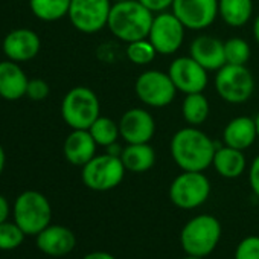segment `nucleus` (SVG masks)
<instances>
[{
    "label": "nucleus",
    "mask_w": 259,
    "mask_h": 259,
    "mask_svg": "<svg viewBox=\"0 0 259 259\" xmlns=\"http://www.w3.org/2000/svg\"><path fill=\"white\" fill-rule=\"evenodd\" d=\"M253 37H254L256 43L259 45V14L254 19V23H253Z\"/></svg>",
    "instance_id": "obj_37"
},
{
    "label": "nucleus",
    "mask_w": 259,
    "mask_h": 259,
    "mask_svg": "<svg viewBox=\"0 0 259 259\" xmlns=\"http://www.w3.org/2000/svg\"><path fill=\"white\" fill-rule=\"evenodd\" d=\"M41 41L37 32L28 28H19L11 31L2 43V51L8 60L23 63L35 58L40 52Z\"/></svg>",
    "instance_id": "obj_15"
},
{
    "label": "nucleus",
    "mask_w": 259,
    "mask_h": 259,
    "mask_svg": "<svg viewBox=\"0 0 259 259\" xmlns=\"http://www.w3.org/2000/svg\"><path fill=\"white\" fill-rule=\"evenodd\" d=\"M28 76L19 63L7 60L0 61V98L7 101H17L26 96Z\"/></svg>",
    "instance_id": "obj_19"
},
{
    "label": "nucleus",
    "mask_w": 259,
    "mask_h": 259,
    "mask_svg": "<svg viewBox=\"0 0 259 259\" xmlns=\"http://www.w3.org/2000/svg\"><path fill=\"white\" fill-rule=\"evenodd\" d=\"M82 259H116V257L108 251H92L87 253Z\"/></svg>",
    "instance_id": "obj_35"
},
{
    "label": "nucleus",
    "mask_w": 259,
    "mask_h": 259,
    "mask_svg": "<svg viewBox=\"0 0 259 259\" xmlns=\"http://www.w3.org/2000/svg\"><path fill=\"white\" fill-rule=\"evenodd\" d=\"M215 90L229 104H244L254 90V79L245 66L224 64L217 70Z\"/></svg>",
    "instance_id": "obj_7"
},
{
    "label": "nucleus",
    "mask_w": 259,
    "mask_h": 259,
    "mask_svg": "<svg viewBox=\"0 0 259 259\" xmlns=\"http://www.w3.org/2000/svg\"><path fill=\"white\" fill-rule=\"evenodd\" d=\"M90 135L93 136L95 142L99 147H110L113 144L117 142V139L120 138V132H119V123L114 122L110 117L105 116H99L92 126L89 128Z\"/></svg>",
    "instance_id": "obj_26"
},
{
    "label": "nucleus",
    "mask_w": 259,
    "mask_h": 259,
    "mask_svg": "<svg viewBox=\"0 0 259 259\" xmlns=\"http://www.w3.org/2000/svg\"><path fill=\"white\" fill-rule=\"evenodd\" d=\"M235 259H259V236L250 235L241 239L235 250Z\"/></svg>",
    "instance_id": "obj_30"
},
{
    "label": "nucleus",
    "mask_w": 259,
    "mask_h": 259,
    "mask_svg": "<svg viewBox=\"0 0 259 259\" xmlns=\"http://www.w3.org/2000/svg\"><path fill=\"white\" fill-rule=\"evenodd\" d=\"M101 104L96 93L84 85L70 89L61 102L63 120L72 130H89L99 117Z\"/></svg>",
    "instance_id": "obj_4"
},
{
    "label": "nucleus",
    "mask_w": 259,
    "mask_h": 259,
    "mask_svg": "<svg viewBox=\"0 0 259 259\" xmlns=\"http://www.w3.org/2000/svg\"><path fill=\"white\" fill-rule=\"evenodd\" d=\"M248 182L250 188L256 197H259V154L253 159L250 169H248Z\"/></svg>",
    "instance_id": "obj_33"
},
{
    "label": "nucleus",
    "mask_w": 259,
    "mask_h": 259,
    "mask_svg": "<svg viewBox=\"0 0 259 259\" xmlns=\"http://www.w3.org/2000/svg\"><path fill=\"white\" fill-rule=\"evenodd\" d=\"M111 7V0H72L67 17L76 31L95 34L107 26Z\"/></svg>",
    "instance_id": "obj_9"
},
{
    "label": "nucleus",
    "mask_w": 259,
    "mask_h": 259,
    "mask_svg": "<svg viewBox=\"0 0 259 259\" xmlns=\"http://www.w3.org/2000/svg\"><path fill=\"white\" fill-rule=\"evenodd\" d=\"M72 0H29L32 14L43 22H57L69 14Z\"/></svg>",
    "instance_id": "obj_25"
},
{
    "label": "nucleus",
    "mask_w": 259,
    "mask_h": 259,
    "mask_svg": "<svg viewBox=\"0 0 259 259\" xmlns=\"http://www.w3.org/2000/svg\"><path fill=\"white\" fill-rule=\"evenodd\" d=\"M113 4H119V2H125V0H111Z\"/></svg>",
    "instance_id": "obj_40"
},
{
    "label": "nucleus",
    "mask_w": 259,
    "mask_h": 259,
    "mask_svg": "<svg viewBox=\"0 0 259 259\" xmlns=\"http://www.w3.org/2000/svg\"><path fill=\"white\" fill-rule=\"evenodd\" d=\"M183 259H203V257H200V256H194V254H186Z\"/></svg>",
    "instance_id": "obj_39"
},
{
    "label": "nucleus",
    "mask_w": 259,
    "mask_h": 259,
    "mask_svg": "<svg viewBox=\"0 0 259 259\" xmlns=\"http://www.w3.org/2000/svg\"><path fill=\"white\" fill-rule=\"evenodd\" d=\"M49 84L45 79L35 78V79H29L28 82V89H26V96L32 101H45L49 96Z\"/></svg>",
    "instance_id": "obj_31"
},
{
    "label": "nucleus",
    "mask_w": 259,
    "mask_h": 259,
    "mask_svg": "<svg viewBox=\"0 0 259 259\" xmlns=\"http://www.w3.org/2000/svg\"><path fill=\"white\" fill-rule=\"evenodd\" d=\"M245 156L244 151L230 148L227 145L217 147L212 166L224 179H238L245 171Z\"/></svg>",
    "instance_id": "obj_21"
},
{
    "label": "nucleus",
    "mask_w": 259,
    "mask_h": 259,
    "mask_svg": "<svg viewBox=\"0 0 259 259\" xmlns=\"http://www.w3.org/2000/svg\"><path fill=\"white\" fill-rule=\"evenodd\" d=\"M120 160L126 171L142 174L154 166L156 151L150 144H126L122 148Z\"/></svg>",
    "instance_id": "obj_22"
},
{
    "label": "nucleus",
    "mask_w": 259,
    "mask_h": 259,
    "mask_svg": "<svg viewBox=\"0 0 259 259\" xmlns=\"http://www.w3.org/2000/svg\"><path fill=\"white\" fill-rule=\"evenodd\" d=\"M257 138V128L254 119L248 116H238L229 120L223 132V141L224 145L245 151L250 148Z\"/></svg>",
    "instance_id": "obj_20"
},
{
    "label": "nucleus",
    "mask_w": 259,
    "mask_h": 259,
    "mask_svg": "<svg viewBox=\"0 0 259 259\" xmlns=\"http://www.w3.org/2000/svg\"><path fill=\"white\" fill-rule=\"evenodd\" d=\"M139 2L150 10L153 14H159V13H165L168 8H172V2L174 0H139Z\"/></svg>",
    "instance_id": "obj_32"
},
{
    "label": "nucleus",
    "mask_w": 259,
    "mask_h": 259,
    "mask_svg": "<svg viewBox=\"0 0 259 259\" xmlns=\"http://www.w3.org/2000/svg\"><path fill=\"white\" fill-rule=\"evenodd\" d=\"M189 55L207 72L218 70L226 64L224 43L212 35H198L189 46Z\"/></svg>",
    "instance_id": "obj_17"
},
{
    "label": "nucleus",
    "mask_w": 259,
    "mask_h": 259,
    "mask_svg": "<svg viewBox=\"0 0 259 259\" xmlns=\"http://www.w3.org/2000/svg\"><path fill=\"white\" fill-rule=\"evenodd\" d=\"M120 138L126 144H150L156 133L153 114L145 108H130L119 119Z\"/></svg>",
    "instance_id": "obj_14"
},
{
    "label": "nucleus",
    "mask_w": 259,
    "mask_h": 259,
    "mask_svg": "<svg viewBox=\"0 0 259 259\" xmlns=\"http://www.w3.org/2000/svg\"><path fill=\"white\" fill-rule=\"evenodd\" d=\"M5 163H7V154H5L4 147L0 145V174H2L4 169H5Z\"/></svg>",
    "instance_id": "obj_36"
},
{
    "label": "nucleus",
    "mask_w": 259,
    "mask_h": 259,
    "mask_svg": "<svg viewBox=\"0 0 259 259\" xmlns=\"http://www.w3.org/2000/svg\"><path fill=\"white\" fill-rule=\"evenodd\" d=\"M125 171L126 169L119 156L105 153L101 156H95L89 163L82 166L81 179L89 189L105 192L120 185Z\"/></svg>",
    "instance_id": "obj_6"
},
{
    "label": "nucleus",
    "mask_w": 259,
    "mask_h": 259,
    "mask_svg": "<svg viewBox=\"0 0 259 259\" xmlns=\"http://www.w3.org/2000/svg\"><path fill=\"white\" fill-rule=\"evenodd\" d=\"M224 57L226 64L245 66L250 58V46L245 40L239 37L229 38L227 41H224Z\"/></svg>",
    "instance_id": "obj_28"
},
{
    "label": "nucleus",
    "mask_w": 259,
    "mask_h": 259,
    "mask_svg": "<svg viewBox=\"0 0 259 259\" xmlns=\"http://www.w3.org/2000/svg\"><path fill=\"white\" fill-rule=\"evenodd\" d=\"M254 122H256V128H257V138H259V111H257V114H256V117H254Z\"/></svg>",
    "instance_id": "obj_38"
},
{
    "label": "nucleus",
    "mask_w": 259,
    "mask_h": 259,
    "mask_svg": "<svg viewBox=\"0 0 259 259\" xmlns=\"http://www.w3.org/2000/svg\"><path fill=\"white\" fill-rule=\"evenodd\" d=\"M154 16L139 0H125L113 4L107 28L123 43L148 38Z\"/></svg>",
    "instance_id": "obj_2"
},
{
    "label": "nucleus",
    "mask_w": 259,
    "mask_h": 259,
    "mask_svg": "<svg viewBox=\"0 0 259 259\" xmlns=\"http://www.w3.org/2000/svg\"><path fill=\"white\" fill-rule=\"evenodd\" d=\"M76 245L75 233L58 224H49L45 230L37 235V247L48 256L61 257L69 254Z\"/></svg>",
    "instance_id": "obj_16"
},
{
    "label": "nucleus",
    "mask_w": 259,
    "mask_h": 259,
    "mask_svg": "<svg viewBox=\"0 0 259 259\" xmlns=\"http://www.w3.org/2000/svg\"><path fill=\"white\" fill-rule=\"evenodd\" d=\"M171 156L182 171H206L213 160L215 142L198 126H185L171 139Z\"/></svg>",
    "instance_id": "obj_1"
},
{
    "label": "nucleus",
    "mask_w": 259,
    "mask_h": 259,
    "mask_svg": "<svg viewBox=\"0 0 259 259\" xmlns=\"http://www.w3.org/2000/svg\"><path fill=\"white\" fill-rule=\"evenodd\" d=\"M210 195V182L203 172L183 171L169 186V198L174 206L191 210L203 203Z\"/></svg>",
    "instance_id": "obj_8"
},
{
    "label": "nucleus",
    "mask_w": 259,
    "mask_h": 259,
    "mask_svg": "<svg viewBox=\"0 0 259 259\" xmlns=\"http://www.w3.org/2000/svg\"><path fill=\"white\" fill-rule=\"evenodd\" d=\"M138 98L148 107L162 108L169 105L177 93L171 76L160 70H147L139 75L135 85Z\"/></svg>",
    "instance_id": "obj_10"
},
{
    "label": "nucleus",
    "mask_w": 259,
    "mask_h": 259,
    "mask_svg": "<svg viewBox=\"0 0 259 259\" xmlns=\"http://www.w3.org/2000/svg\"><path fill=\"white\" fill-rule=\"evenodd\" d=\"M221 239V223L213 215H197L191 218L180 233V244L186 254L204 257L210 254Z\"/></svg>",
    "instance_id": "obj_3"
},
{
    "label": "nucleus",
    "mask_w": 259,
    "mask_h": 259,
    "mask_svg": "<svg viewBox=\"0 0 259 259\" xmlns=\"http://www.w3.org/2000/svg\"><path fill=\"white\" fill-rule=\"evenodd\" d=\"M185 26L174 13H159L154 16L148 40L160 55L176 54L185 40Z\"/></svg>",
    "instance_id": "obj_11"
},
{
    "label": "nucleus",
    "mask_w": 259,
    "mask_h": 259,
    "mask_svg": "<svg viewBox=\"0 0 259 259\" xmlns=\"http://www.w3.org/2000/svg\"><path fill=\"white\" fill-rule=\"evenodd\" d=\"M253 14V0H218V16L232 28L244 26Z\"/></svg>",
    "instance_id": "obj_23"
},
{
    "label": "nucleus",
    "mask_w": 259,
    "mask_h": 259,
    "mask_svg": "<svg viewBox=\"0 0 259 259\" xmlns=\"http://www.w3.org/2000/svg\"><path fill=\"white\" fill-rule=\"evenodd\" d=\"M14 221L26 235H38L52 220V207L49 200L38 191L22 192L13 207Z\"/></svg>",
    "instance_id": "obj_5"
},
{
    "label": "nucleus",
    "mask_w": 259,
    "mask_h": 259,
    "mask_svg": "<svg viewBox=\"0 0 259 259\" xmlns=\"http://www.w3.org/2000/svg\"><path fill=\"white\" fill-rule=\"evenodd\" d=\"M125 54H126V58L133 64L147 66L156 58L157 51H156V48L153 46V43L148 38H144V40L128 43Z\"/></svg>",
    "instance_id": "obj_27"
},
{
    "label": "nucleus",
    "mask_w": 259,
    "mask_h": 259,
    "mask_svg": "<svg viewBox=\"0 0 259 259\" xmlns=\"http://www.w3.org/2000/svg\"><path fill=\"white\" fill-rule=\"evenodd\" d=\"M209 111H210L209 101L203 95V92L201 93H189L183 99L182 114L191 126L203 125L209 117Z\"/></svg>",
    "instance_id": "obj_24"
},
{
    "label": "nucleus",
    "mask_w": 259,
    "mask_h": 259,
    "mask_svg": "<svg viewBox=\"0 0 259 259\" xmlns=\"http://www.w3.org/2000/svg\"><path fill=\"white\" fill-rule=\"evenodd\" d=\"M8 215H10V204H8V200L0 195V223H4L8 220Z\"/></svg>",
    "instance_id": "obj_34"
},
{
    "label": "nucleus",
    "mask_w": 259,
    "mask_h": 259,
    "mask_svg": "<svg viewBox=\"0 0 259 259\" xmlns=\"http://www.w3.org/2000/svg\"><path fill=\"white\" fill-rule=\"evenodd\" d=\"M172 13L186 29L203 31L218 17V0H174Z\"/></svg>",
    "instance_id": "obj_12"
},
{
    "label": "nucleus",
    "mask_w": 259,
    "mask_h": 259,
    "mask_svg": "<svg viewBox=\"0 0 259 259\" xmlns=\"http://www.w3.org/2000/svg\"><path fill=\"white\" fill-rule=\"evenodd\" d=\"M168 75L171 76L177 92L185 95L201 93L207 87V70L191 55L176 58L168 69Z\"/></svg>",
    "instance_id": "obj_13"
},
{
    "label": "nucleus",
    "mask_w": 259,
    "mask_h": 259,
    "mask_svg": "<svg viewBox=\"0 0 259 259\" xmlns=\"http://www.w3.org/2000/svg\"><path fill=\"white\" fill-rule=\"evenodd\" d=\"M96 147L93 136L89 130H72L63 145L64 157L75 166H84L96 156Z\"/></svg>",
    "instance_id": "obj_18"
},
{
    "label": "nucleus",
    "mask_w": 259,
    "mask_h": 259,
    "mask_svg": "<svg viewBox=\"0 0 259 259\" xmlns=\"http://www.w3.org/2000/svg\"><path fill=\"white\" fill-rule=\"evenodd\" d=\"M25 232L17 223L4 221L0 223V250H14L25 241Z\"/></svg>",
    "instance_id": "obj_29"
}]
</instances>
